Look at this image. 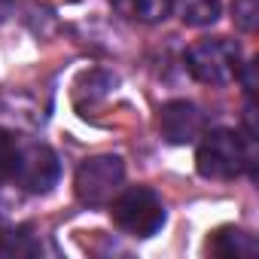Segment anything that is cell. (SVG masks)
Instances as JSON below:
<instances>
[{"label":"cell","instance_id":"cell-1","mask_svg":"<svg viewBox=\"0 0 259 259\" xmlns=\"http://www.w3.org/2000/svg\"><path fill=\"white\" fill-rule=\"evenodd\" d=\"M195 171L207 180H235L238 174H256V138L229 128H213L201 135L195 150Z\"/></svg>","mask_w":259,"mask_h":259},{"label":"cell","instance_id":"cell-2","mask_svg":"<svg viewBox=\"0 0 259 259\" xmlns=\"http://www.w3.org/2000/svg\"><path fill=\"white\" fill-rule=\"evenodd\" d=\"M110 217L132 238H153L156 232H162V226L168 220L162 198L150 186L119 189V195L110 201Z\"/></svg>","mask_w":259,"mask_h":259},{"label":"cell","instance_id":"cell-3","mask_svg":"<svg viewBox=\"0 0 259 259\" xmlns=\"http://www.w3.org/2000/svg\"><path fill=\"white\" fill-rule=\"evenodd\" d=\"M186 70L204 85H229L241 70V49L226 37L198 40L186 52Z\"/></svg>","mask_w":259,"mask_h":259},{"label":"cell","instance_id":"cell-4","mask_svg":"<svg viewBox=\"0 0 259 259\" xmlns=\"http://www.w3.org/2000/svg\"><path fill=\"white\" fill-rule=\"evenodd\" d=\"M122 183H125V162L113 153H101V156L85 159L76 168V177H73L76 198L89 207L110 204L119 195Z\"/></svg>","mask_w":259,"mask_h":259},{"label":"cell","instance_id":"cell-5","mask_svg":"<svg viewBox=\"0 0 259 259\" xmlns=\"http://www.w3.org/2000/svg\"><path fill=\"white\" fill-rule=\"evenodd\" d=\"M58 177H61V162H58L55 150H49L46 144L22 147V156H19V165H16L13 180L25 192L43 195V192H49L58 183Z\"/></svg>","mask_w":259,"mask_h":259},{"label":"cell","instance_id":"cell-6","mask_svg":"<svg viewBox=\"0 0 259 259\" xmlns=\"http://www.w3.org/2000/svg\"><path fill=\"white\" fill-rule=\"evenodd\" d=\"M159 132L174 147L192 144L204 132V116L192 101H168L159 110Z\"/></svg>","mask_w":259,"mask_h":259},{"label":"cell","instance_id":"cell-7","mask_svg":"<svg viewBox=\"0 0 259 259\" xmlns=\"http://www.w3.org/2000/svg\"><path fill=\"white\" fill-rule=\"evenodd\" d=\"M207 253L226 256V259H250L259 253V244L250 232L235 229V226H223L207 238Z\"/></svg>","mask_w":259,"mask_h":259},{"label":"cell","instance_id":"cell-8","mask_svg":"<svg viewBox=\"0 0 259 259\" xmlns=\"http://www.w3.org/2000/svg\"><path fill=\"white\" fill-rule=\"evenodd\" d=\"M113 10L132 22L156 25L171 16V0H113Z\"/></svg>","mask_w":259,"mask_h":259},{"label":"cell","instance_id":"cell-9","mask_svg":"<svg viewBox=\"0 0 259 259\" xmlns=\"http://www.w3.org/2000/svg\"><path fill=\"white\" fill-rule=\"evenodd\" d=\"M171 13H177L180 22L189 28H204L220 19L223 4L220 0H171Z\"/></svg>","mask_w":259,"mask_h":259},{"label":"cell","instance_id":"cell-10","mask_svg":"<svg viewBox=\"0 0 259 259\" xmlns=\"http://www.w3.org/2000/svg\"><path fill=\"white\" fill-rule=\"evenodd\" d=\"M40 250L43 247L37 235H31L28 226H16L0 235V256H7V259H28V256H37Z\"/></svg>","mask_w":259,"mask_h":259},{"label":"cell","instance_id":"cell-11","mask_svg":"<svg viewBox=\"0 0 259 259\" xmlns=\"http://www.w3.org/2000/svg\"><path fill=\"white\" fill-rule=\"evenodd\" d=\"M19 156H22V144L13 132H4L0 128V183L4 180H13L16 174V165H19Z\"/></svg>","mask_w":259,"mask_h":259},{"label":"cell","instance_id":"cell-12","mask_svg":"<svg viewBox=\"0 0 259 259\" xmlns=\"http://www.w3.org/2000/svg\"><path fill=\"white\" fill-rule=\"evenodd\" d=\"M256 0H235V22L244 28V31H253L256 28Z\"/></svg>","mask_w":259,"mask_h":259},{"label":"cell","instance_id":"cell-13","mask_svg":"<svg viewBox=\"0 0 259 259\" xmlns=\"http://www.w3.org/2000/svg\"><path fill=\"white\" fill-rule=\"evenodd\" d=\"M16 13V0H0V25Z\"/></svg>","mask_w":259,"mask_h":259}]
</instances>
